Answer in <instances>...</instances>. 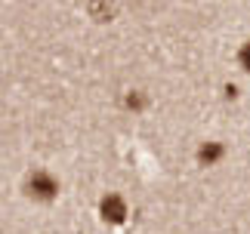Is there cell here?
I'll list each match as a JSON object with an SVG mask.
<instances>
[{"instance_id": "3957f363", "label": "cell", "mask_w": 250, "mask_h": 234, "mask_svg": "<svg viewBox=\"0 0 250 234\" xmlns=\"http://www.w3.org/2000/svg\"><path fill=\"white\" fill-rule=\"evenodd\" d=\"M223 157V148H219L216 142H210V145H204V148L198 151V160L201 163H213V160H219Z\"/></svg>"}, {"instance_id": "7a4b0ae2", "label": "cell", "mask_w": 250, "mask_h": 234, "mask_svg": "<svg viewBox=\"0 0 250 234\" xmlns=\"http://www.w3.org/2000/svg\"><path fill=\"white\" fill-rule=\"evenodd\" d=\"M99 210H102V219H105V222H124V216H127V203H124L118 194L105 197Z\"/></svg>"}, {"instance_id": "277c9868", "label": "cell", "mask_w": 250, "mask_h": 234, "mask_svg": "<svg viewBox=\"0 0 250 234\" xmlns=\"http://www.w3.org/2000/svg\"><path fill=\"white\" fill-rule=\"evenodd\" d=\"M238 58H241V68H244V71H250V43L241 46V56H238Z\"/></svg>"}, {"instance_id": "6da1fadb", "label": "cell", "mask_w": 250, "mask_h": 234, "mask_svg": "<svg viewBox=\"0 0 250 234\" xmlns=\"http://www.w3.org/2000/svg\"><path fill=\"white\" fill-rule=\"evenodd\" d=\"M28 188H31L34 197L50 200L53 194H56V179H53V176H46V173H34V176H31V182H28Z\"/></svg>"}]
</instances>
